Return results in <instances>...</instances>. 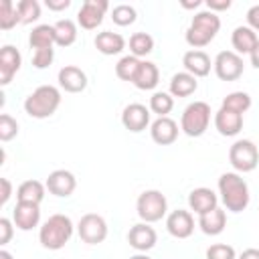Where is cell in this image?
<instances>
[{
    "mask_svg": "<svg viewBox=\"0 0 259 259\" xmlns=\"http://www.w3.org/2000/svg\"><path fill=\"white\" fill-rule=\"evenodd\" d=\"M53 26H55V42L59 47H69V45L75 42V38H77V26H75V22L71 18H61Z\"/></svg>",
    "mask_w": 259,
    "mask_h": 259,
    "instance_id": "cell-29",
    "label": "cell"
},
{
    "mask_svg": "<svg viewBox=\"0 0 259 259\" xmlns=\"http://www.w3.org/2000/svg\"><path fill=\"white\" fill-rule=\"evenodd\" d=\"M247 22H249V28L259 30V4H255L247 10Z\"/></svg>",
    "mask_w": 259,
    "mask_h": 259,
    "instance_id": "cell-42",
    "label": "cell"
},
{
    "mask_svg": "<svg viewBox=\"0 0 259 259\" xmlns=\"http://www.w3.org/2000/svg\"><path fill=\"white\" fill-rule=\"evenodd\" d=\"M12 221L20 231H30L38 225L40 221V210L38 204H30V202H16L14 210H12Z\"/></svg>",
    "mask_w": 259,
    "mask_h": 259,
    "instance_id": "cell-16",
    "label": "cell"
},
{
    "mask_svg": "<svg viewBox=\"0 0 259 259\" xmlns=\"http://www.w3.org/2000/svg\"><path fill=\"white\" fill-rule=\"evenodd\" d=\"M121 123L130 132H142L150 123V109L142 103H130L121 113Z\"/></svg>",
    "mask_w": 259,
    "mask_h": 259,
    "instance_id": "cell-13",
    "label": "cell"
},
{
    "mask_svg": "<svg viewBox=\"0 0 259 259\" xmlns=\"http://www.w3.org/2000/svg\"><path fill=\"white\" fill-rule=\"evenodd\" d=\"M53 59H55L53 47H51V49H38V51H34V55H32V65H34L36 69H47V67L53 63Z\"/></svg>",
    "mask_w": 259,
    "mask_h": 259,
    "instance_id": "cell-39",
    "label": "cell"
},
{
    "mask_svg": "<svg viewBox=\"0 0 259 259\" xmlns=\"http://www.w3.org/2000/svg\"><path fill=\"white\" fill-rule=\"evenodd\" d=\"M136 208H138V217L144 223H156L166 214L168 202H166V196L160 190H144L138 196Z\"/></svg>",
    "mask_w": 259,
    "mask_h": 259,
    "instance_id": "cell-6",
    "label": "cell"
},
{
    "mask_svg": "<svg viewBox=\"0 0 259 259\" xmlns=\"http://www.w3.org/2000/svg\"><path fill=\"white\" fill-rule=\"evenodd\" d=\"M77 231H79V237L83 243L87 245H97V243H103L105 237H107V223L101 214H95V212H87L79 219V225H77Z\"/></svg>",
    "mask_w": 259,
    "mask_h": 259,
    "instance_id": "cell-8",
    "label": "cell"
},
{
    "mask_svg": "<svg viewBox=\"0 0 259 259\" xmlns=\"http://www.w3.org/2000/svg\"><path fill=\"white\" fill-rule=\"evenodd\" d=\"M249 57H251V65H253L255 69H259V42L255 45V49L251 51V55H249Z\"/></svg>",
    "mask_w": 259,
    "mask_h": 259,
    "instance_id": "cell-46",
    "label": "cell"
},
{
    "mask_svg": "<svg viewBox=\"0 0 259 259\" xmlns=\"http://www.w3.org/2000/svg\"><path fill=\"white\" fill-rule=\"evenodd\" d=\"M47 6L51 10H65L71 6V0H47Z\"/></svg>",
    "mask_w": 259,
    "mask_h": 259,
    "instance_id": "cell-44",
    "label": "cell"
},
{
    "mask_svg": "<svg viewBox=\"0 0 259 259\" xmlns=\"http://www.w3.org/2000/svg\"><path fill=\"white\" fill-rule=\"evenodd\" d=\"M18 22H20V16H18V10L12 4V0H2L0 2V28L10 30Z\"/></svg>",
    "mask_w": 259,
    "mask_h": 259,
    "instance_id": "cell-33",
    "label": "cell"
},
{
    "mask_svg": "<svg viewBox=\"0 0 259 259\" xmlns=\"http://www.w3.org/2000/svg\"><path fill=\"white\" fill-rule=\"evenodd\" d=\"M10 196H12V184H10V180L8 178H0V204L4 206Z\"/></svg>",
    "mask_w": 259,
    "mask_h": 259,
    "instance_id": "cell-41",
    "label": "cell"
},
{
    "mask_svg": "<svg viewBox=\"0 0 259 259\" xmlns=\"http://www.w3.org/2000/svg\"><path fill=\"white\" fill-rule=\"evenodd\" d=\"M239 259H259V249H245Z\"/></svg>",
    "mask_w": 259,
    "mask_h": 259,
    "instance_id": "cell-45",
    "label": "cell"
},
{
    "mask_svg": "<svg viewBox=\"0 0 259 259\" xmlns=\"http://www.w3.org/2000/svg\"><path fill=\"white\" fill-rule=\"evenodd\" d=\"M231 42H233L237 55L239 53H243V55L249 53L251 55V51L255 49V45L259 42V38H257V34H255L253 28H249V26H237L233 30V34H231Z\"/></svg>",
    "mask_w": 259,
    "mask_h": 259,
    "instance_id": "cell-25",
    "label": "cell"
},
{
    "mask_svg": "<svg viewBox=\"0 0 259 259\" xmlns=\"http://www.w3.org/2000/svg\"><path fill=\"white\" fill-rule=\"evenodd\" d=\"M136 8L134 6H130V4H117V6H113V10H111V18H113V22L115 24H119V26H127V24H132V22H136Z\"/></svg>",
    "mask_w": 259,
    "mask_h": 259,
    "instance_id": "cell-36",
    "label": "cell"
},
{
    "mask_svg": "<svg viewBox=\"0 0 259 259\" xmlns=\"http://www.w3.org/2000/svg\"><path fill=\"white\" fill-rule=\"evenodd\" d=\"M182 65L186 69V73L194 75V77H206L210 73V57L204 51H188L182 57Z\"/></svg>",
    "mask_w": 259,
    "mask_h": 259,
    "instance_id": "cell-20",
    "label": "cell"
},
{
    "mask_svg": "<svg viewBox=\"0 0 259 259\" xmlns=\"http://www.w3.org/2000/svg\"><path fill=\"white\" fill-rule=\"evenodd\" d=\"M219 28H221V18L217 16V12L212 10L196 12L186 30V42L198 51L200 47H206L217 36Z\"/></svg>",
    "mask_w": 259,
    "mask_h": 259,
    "instance_id": "cell-2",
    "label": "cell"
},
{
    "mask_svg": "<svg viewBox=\"0 0 259 259\" xmlns=\"http://www.w3.org/2000/svg\"><path fill=\"white\" fill-rule=\"evenodd\" d=\"M28 42L32 49H51L55 42V26L53 24H38L32 28Z\"/></svg>",
    "mask_w": 259,
    "mask_h": 259,
    "instance_id": "cell-28",
    "label": "cell"
},
{
    "mask_svg": "<svg viewBox=\"0 0 259 259\" xmlns=\"http://www.w3.org/2000/svg\"><path fill=\"white\" fill-rule=\"evenodd\" d=\"M229 162L239 172H251L259 164V150L251 140H237L229 150Z\"/></svg>",
    "mask_w": 259,
    "mask_h": 259,
    "instance_id": "cell-7",
    "label": "cell"
},
{
    "mask_svg": "<svg viewBox=\"0 0 259 259\" xmlns=\"http://www.w3.org/2000/svg\"><path fill=\"white\" fill-rule=\"evenodd\" d=\"M219 194L227 210L241 212L249 204V186L237 172H225L219 178Z\"/></svg>",
    "mask_w": 259,
    "mask_h": 259,
    "instance_id": "cell-1",
    "label": "cell"
},
{
    "mask_svg": "<svg viewBox=\"0 0 259 259\" xmlns=\"http://www.w3.org/2000/svg\"><path fill=\"white\" fill-rule=\"evenodd\" d=\"M198 227L202 229V233L204 235H221L223 231H225V227H227V214H225V210L223 208H212L210 212H206V214H200V219H198Z\"/></svg>",
    "mask_w": 259,
    "mask_h": 259,
    "instance_id": "cell-23",
    "label": "cell"
},
{
    "mask_svg": "<svg viewBox=\"0 0 259 259\" xmlns=\"http://www.w3.org/2000/svg\"><path fill=\"white\" fill-rule=\"evenodd\" d=\"M59 85L69 93H81L87 87V75L75 65H65L59 71Z\"/></svg>",
    "mask_w": 259,
    "mask_h": 259,
    "instance_id": "cell-17",
    "label": "cell"
},
{
    "mask_svg": "<svg viewBox=\"0 0 259 259\" xmlns=\"http://www.w3.org/2000/svg\"><path fill=\"white\" fill-rule=\"evenodd\" d=\"M130 259H150L148 255H142V253H138V255H134V257H130Z\"/></svg>",
    "mask_w": 259,
    "mask_h": 259,
    "instance_id": "cell-49",
    "label": "cell"
},
{
    "mask_svg": "<svg viewBox=\"0 0 259 259\" xmlns=\"http://www.w3.org/2000/svg\"><path fill=\"white\" fill-rule=\"evenodd\" d=\"M150 134H152V140L160 146H168L172 144L176 138H178V125L174 119H170L168 115L166 117H158L152 127H150Z\"/></svg>",
    "mask_w": 259,
    "mask_h": 259,
    "instance_id": "cell-21",
    "label": "cell"
},
{
    "mask_svg": "<svg viewBox=\"0 0 259 259\" xmlns=\"http://www.w3.org/2000/svg\"><path fill=\"white\" fill-rule=\"evenodd\" d=\"M221 107H225V109H231V111H237V113H245L249 107H251V97H249V93H245V91H233V93H229L225 99H223V105Z\"/></svg>",
    "mask_w": 259,
    "mask_h": 259,
    "instance_id": "cell-32",
    "label": "cell"
},
{
    "mask_svg": "<svg viewBox=\"0 0 259 259\" xmlns=\"http://www.w3.org/2000/svg\"><path fill=\"white\" fill-rule=\"evenodd\" d=\"M158 79H160L158 67H156L152 61H142L132 83H134L138 89H142V91H150V89H154V87L158 85Z\"/></svg>",
    "mask_w": 259,
    "mask_h": 259,
    "instance_id": "cell-22",
    "label": "cell"
},
{
    "mask_svg": "<svg viewBox=\"0 0 259 259\" xmlns=\"http://www.w3.org/2000/svg\"><path fill=\"white\" fill-rule=\"evenodd\" d=\"M180 4H182L184 8H198V6H200V0H194V2H188V0H182Z\"/></svg>",
    "mask_w": 259,
    "mask_h": 259,
    "instance_id": "cell-47",
    "label": "cell"
},
{
    "mask_svg": "<svg viewBox=\"0 0 259 259\" xmlns=\"http://www.w3.org/2000/svg\"><path fill=\"white\" fill-rule=\"evenodd\" d=\"M196 87H198L196 77L186 71H180V73L172 75V79H170V95H174V97H188L196 91Z\"/></svg>",
    "mask_w": 259,
    "mask_h": 259,
    "instance_id": "cell-24",
    "label": "cell"
},
{
    "mask_svg": "<svg viewBox=\"0 0 259 259\" xmlns=\"http://www.w3.org/2000/svg\"><path fill=\"white\" fill-rule=\"evenodd\" d=\"M140 59L134 57V55H125L117 61L115 65V75L121 79V81H134L136 73H138V67H140Z\"/></svg>",
    "mask_w": 259,
    "mask_h": 259,
    "instance_id": "cell-31",
    "label": "cell"
},
{
    "mask_svg": "<svg viewBox=\"0 0 259 259\" xmlns=\"http://www.w3.org/2000/svg\"><path fill=\"white\" fill-rule=\"evenodd\" d=\"M208 10L217 12V10H229L231 8V0H206Z\"/></svg>",
    "mask_w": 259,
    "mask_h": 259,
    "instance_id": "cell-43",
    "label": "cell"
},
{
    "mask_svg": "<svg viewBox=\"0 0 259 259\" xmlns=\"http://www.w3.org/2000/svg\"><path fill=\"white\" fill-rule=\"evenodd\" d=\"M214 127L219 130L221 136H237L243 127V115L237 113V111H231V109H225L221 107L217 113H214Z\"/></svg>",
    "mask_w": 259,
    "mask_h": 259,
    "instance_id": "cell-18",
    "label": "cell"
},
{
    "mask_svg": "<svg viewBox=\"0 0 259 259\" xmlns=\"http://www.w3.org/2000/svg\"><path fill=\"white\" fill-rule=\"evenodd\" d=\"M109 8L105 0H85L77 12V22L85 30H93L103 22V14Z\"/></svg>",
    "mask_w": 259,
    "mask_h": 259,
    "instance_id": "cell-10",
    "label": "cell"
},
{
    "mask_svg": "<svg viewBox=\"0 0 259 259\" xmlns=\"http://www.w3.org/2000/svg\"><path fill=\"white\" fill-rule=\"evenodd\" d=\"M0 259H12V255H10L6 249H2V251H0Z\"/></svg>",
    "mask_w": 259,
    "mask_h": 259,
    "instance_id": "cell-48",
    "label": "cell"
},
{
    "mask_svg": "<svg viewBox=\"0 0 259 259\" xmlns=\"http://www.w3.org/2000/svg\"><path fill=\"white\" fill-rule=\"evenodd\" d=\"M73 235V221L67 214H53L45 221V225L38 231V241L45 249L57 251L63 249L65 243Z\"/></svg>",
    "mask_w": 259,
    "mask_h": 259,
    "instance_id": "cell-4",
    "label": "cell"
},
{
    "mask_svg": "<svg viewBox=\"0 0 259 259\" xmlns=\"http://www.w3.org/2000/svg\"><path fill=\"white\" fill-rule=\"evenodd\" d=\"M95 47L99 53L103 55H117L123 51L125 47V40L121 34L117 32H111V30H103V32H97L95 36Z\"/></svg>",
    "mask_w": 259,
    "mask_h": 259,
    "instance_id": "cell-26",
    "label": "cell"
},
{
    "mask_svg": "<svg viewBox=\"0 0 259 259\" xmlns=\"http://www.w3.org/2000/svg\"><path fill=\"white\" fill-rule=\"evenodd\" d=\"M154 49V38L148 32H134L130 36V51L134 57H146Z\"/></svg>",
    "mask_w": 259,
    "mask_h": 259,
    "instance_id": "cell-30",
    "label": "cell"
},
{
    "mask_svg": "<svg viewBox=\"0 0 259 259\" xmlns=\"http://www.w3.org/2000/svg\"><path fill=\"white\" fill-rule=\"evenodd\" d=\"M18 134V123L12 115L2 113L0 115V140L2 142H10L14 136Z\"/></svg>",
    "mask_w": 259,
    "mask_h": 259,
    "instance_id": "cell-37",
    "label": "cell"
},
{
    "mask_svg": "<svg viewBox=\"0 0 259 259\" xmlns=\"http://www.w3.org/2000/svg\"><path fill=\"white\" fill-rule=\"evenodd\" d=\"M188 206L200 217V214H206V212H210L212 208L219 206V196L210 188L200 186V188H194L188 194Z\"/></svg>",
    "mask_w": 259,
    "mask_h": 259,
    "instance_id": "cell-15",
    "label": "cell"
},
{
    "mask_svg": "<svg viewBox=\"0 0 259 259\" xmlns=\"http://www.w3.org/2000/svg\"><path fill=\"white\" fill-rule=\"evenodd\" d=\"M214 73L223 81H235L243 75V59L235 51H221L214 59Z\"/></svg>",
    "mask_w": 259,
    "mask_h": 259,
    "instance_id": "cell-9",
    "label": "cell"
},
{
    "mask_svg": "<svg viewBox=\"0 0 259 259\" xmlns=\"http://www.w3.org/2000/svg\"><path fill=\"white\" fill-rule=\"evenodd\" d=\"M45 186L55 196H71L75 186H77V180H75V176L69 170H53L49 174Z\"/></svg>",
    "mask_w": 259,
    "mask_h": 259,
    "instance_id": "cell-14",
    "label": "cell"
},
{
    "mask_svg": "<svg viewBox=\"0 0 259 259\" xmlns=\"http://www.w3.org/2000/svg\"><path fill=\"white\" fill-rule=\"evenodd\" d=\"M166 229H168V233H170L172 237H176V239H186V237H190L192 231H194V219H192V214H190L188 210H182V208L172 210V212L168 214V219H166Z\"/></svg>",
    "mask_w": 259,
    "mask_h": 259,
    "instance_id": "cell-12",
    "label": "cell"
},
{
    "mask_svg": "<svg viewBox=\"0 0 259 259\" xmlns=\"http://www.w3.org/2000/svg\"><path fill=\"white\" fill-rule=\"evenodd\" d=\"M127 243L136 251H150L156 245V231L148 223H138L127 233Z\"/></svg>",
    "mask_w": 259,
    "mask_h": 259,
    "instance_id": "cell-19",
    "label": "cell"
},
{
    "mask_svg": "<svg viewBox=\"0 0 259 259\" xmlns=\"http://www.w3.org/2000/svg\"><path fill=\"white\" fill-rule=\"evenodd\" d=\"M10 237H12V223H10V219L2 217L0 219V245H6L10 241Z\"/></svg>",
    "mask_w": 259,
    "mask_h": 259,
    "instance_id": "cell-40",
    "label": "cell"
},
{
    "mask_svg": "<svg viewBox=\"0 0 259 259\" xmlns=\"http://www.w3.org/2000/svg\"><path fill=\"white\" fill-rule=\"evenodd\" d=\"M16 198L18 202H30V204H40V200L45 198V186L38 180H24L18 190H16Z\"/></svg>",
    "mask_w": 259,
    "mask_h": 259,
    "instance_id": "cell-27",
    "label": "cell"
},
{
    "mask_svg": "<svg viewBox=\"0 0 259 259\" xmlns=\"http://www.w3.org/2000/svg\"><path fill=\"white\" fill-rule=\"evenodd\" d=\"M210 123V105L204 103V101H194L190 103L184 111H182V117H180V127L186 136L190 138H198L206 132Z\"/></svg>",
    "mask_w": 259,
    "mask_h": 259,
    "instance_id": "cell-5",
    "label": "cell"
},
{
    "mask_svg": "<svg viewBox=\"0 0 259 259\" xmlns=\"http://www.w3.org/2000/svg\"><path fill=\"white\" fill-rule=\"evenodd\" d=\"M16 10H18L22 24H30V22L38 20V16H40V4L36 0H20L16 4Z\"/></svg>",
    "mask_w": 259,
    "mask_h": 259,
    "instance_id": "cell-35",
    "label": "cell"
},
{
    "mask_svg": "<svg viewBox=\"0 0 259 259\" xmlns=\"http://www.w3.org/2000/svg\"><path fill=\"white\" fill-rule=\"evenodd\" d=\"M235 249L227 243H214L206 249V259H235Z\"/></svg>",
    "mask_w": 259,
    "mask_h": 259,
    "instance_id": "cell-38",
    "label": "cell"
},
{
    "mask_svg": "<svg viewBox=\"0 0 259 259\" xmlns=\"http://www.w3.org/2000/svg\"><path fill=\"white\" fill-rule=\"evenodd\" d=\"M174 107V97L170 93H164V91H158L150 97V109L154 113H158L160 117H166V113H170Z\"/></svg>",
    "mask_w": 259,
    "mask_h": 259,
    "instance_id": "cell-34",
    "label": "cell"
},
{
    "mask_svg": "<svg viewBox=\"0 0 259 259\" xmlns=\"http://www.w3.org/2000/svg\"><path fill=\"white\" fill-rule=\"evenodd\" d=\"M59 105H61V91L55 85H40L24 99V111L36 119L51 117Z\"/></svg>",
    "mask_w": 259,
    "mask_h": 259,
    "instance_id": "cell-3",
    "label": "cell"
},
{
    "mask_svg": "<svg viewBox=\"0 0 259 259\" xmlns=\"http://www.w3.org/2000/svg\"><path fill=\"white\" fill-rule=\"evenodd\" d=\"M20 63L22 57L18 49H14L12 45H4L0 49V85H8L12 81V77L20 69Z\"/></svg>",
    "mask_w": 259,
    "mask_h": 259,
    "instance_id": "cell-11",
    "label": "cell"
}]
</instances>
